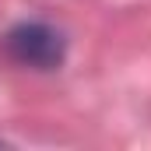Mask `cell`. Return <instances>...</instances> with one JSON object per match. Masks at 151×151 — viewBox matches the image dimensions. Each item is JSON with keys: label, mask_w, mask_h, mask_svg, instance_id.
I'll return each instance as SVG.
<instances>
[{"label": "cell", "mask_w": 151, "mask_h": 151, "mask_svg": "<svg viewBox=\"0 0 151 151\" xmlns=\"http://www.w3.org/2000/svg\"><path fill=\"white\" fill-rule=\"evenodd\" d=\"M0 53L14 67L53 74L67 63L70 39H67L63 28H56L49 21H18L0 35Z\"/></svg>", "instance_id": "1"}, {"label": "cell", "mask_w": 151, "mask_h": 151, "mask_svg": "<svg viewBox=\"0 0 151 151\" xmlns=\"http://www.w3.org/2000/svg\"><path fill=\"white\" fill-rule=\"evenodd\" d=\"M0 148H7V141H4V137H0Z\"/></svg>", "instance_id": "2"}]
</instances>
